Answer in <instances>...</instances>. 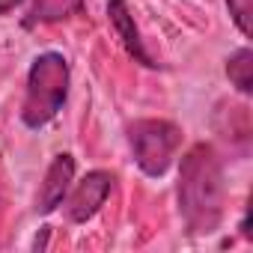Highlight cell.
<instances>
[{"instance_id": "6da1fadb", "label": "cell", "mask_w": 253, "mask_h": 253, "mask_svg": "<svg viewBox=\"0 0 253 253\" xmlns=\"http://www.w3.org/2000/svg\"><path fill=\"white\" fill-rule=\"evenodd\" d=\"M179 211L194 235H209L223 217V167L209 143H197L185 152L179 167Z\"/></svg>"}, {"instance_id": "5b68a950", "label": "cell", "mask_w": 253, "mask_h": 253, "mask_svg": "<svg viewBox=\"0 0 253 253\" xmlns=\"http://www.w3.org/2000/svg\"><path fill=\"white\" fill-rule=\"evenodd\" d=\"M72 182H75V158H72V155H57V158L51 161L48 173H45L42 188H39L36 209H39L42 214L54 211V209L66 200V194H69Z\"/></svg>"}, {"instance_id": "7a4b0ae2", "label": "cell", "mask_w": 253, "mask_h": 253, "mask_svg": "<svg viewBox=\"0 0 253 253\" xmlns=\"http://www.w3.org/2000/svg\"><path fill=\"white\" fill-rule=\"evenodd\" d=\"M69 95V63L57 51H45L33 60L27 75V95L21 104V119L27 128L48 125L66 104Z\"/></svg>"}, {"instance_id": "ba28073f", "label": "cell", "mask_w": 253, "mask_h": 253, "mask_svg": "<svg viewBox=\"0 0 253 253\" xmlns=\"http://www.w3.org/2000/svg\"><path fill=\"white\" fill-rule=\"evenodd\" d=\"M226 75H229V81L238 92L247 95L253 89V54H250V48H238L226 60Z\"/></svg>"}, {"instance_id": "9c48e42d", "label": "cell", "mask_w": 253, "mask_h": 253, "mask_svg": "<svg viewBox=\"0 0 253 253\" xmlns=\"http://www.w3.org/2000/svg\"><path fill=\"white\" fill-rule=\"evenodd\" d=\"M226 6L244 36H250V15H253V0H226Z\"/></svg>"}, {"instance_id": "277c9868", "label": "cell", "mask_w": 253, "mask_h": 253, "mask_svg": "<svg viewBox=\"0 0 253 253\" xmlns=\"http://www.w3.org/2000/svg\"><path fill=\"white\" fill-rule=\"evenodd\" d=\"M113 185H116V176L107 173V170H92V173H86V176L75 185V191L66 194V200H63L69 220H75V223L89 220V217L104 206V200L110 197Z\"/></svg>"}, {"instance_id": "8992f818", "label": "cell", "mask_w": 253, "mask_h": 253, "mask_svg": "<svg viewBox=\"0 0 253 253\" xmlns=\"http://www.w3.org/2000/svg\"><path fill=\"white\" fill-rule=\"evenodd\" d=\"M107 18H110V24H113V30H116L119 42L125 45V51H128L137 63H143V66H155L152 57H149L146 48H143L140 30H137V24H134V15L128 12V6H125V0H107Z\"/></svg>"}, {"instance_id": "3957f363", "label": "cell", "mask_w": 253, "mask_h": 253, "mask_svg": "<svg viewBox=\"0 0 253 253\" xmlns=\"http://www.w3.org/2000/svg\"><path fill=\"white\" fill-rule=\"evenodd\" d=\"M128 143L146 176H164L182 146V131L167 119H137L128 128Z\"/></svg>"}, {"instance_id": "30bf717a", "label": "cell", "mask_w": 253, "mask_h": 253, "mask_svg": "<svg viewBox=\"0 0 253 253\" xmlns=\"http://www.w3.org/2000/svg\"><path fill=\"white\" fill-rule=\"evenodd\" d=\"M21 3V0H0V15H6V12H12L15 6Z\"/></svg>"}, {"instance_id": "52a82bcc", "label": "cell", "mask_w": 253, "mask_h": 253, "mask_svg": "<svg viewBox=\"0 0 253 253\" xmlns=\"http://www.w3.org/2000/svg\"><path fill=\"white\" fill-rule=\"evenodd\" d=\"M84 12V0H33V9L27 15V27L33 24H54Z\"/></svg>"}]
</instances>
